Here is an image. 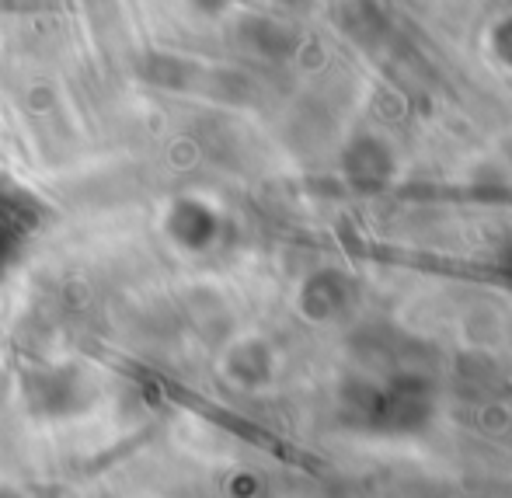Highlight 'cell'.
I'll list each match as a JSON object with an SVG mask.
<instances>
[{
	"mask_svg": "<svg viewBox=\"0 0 512 498\" xmlns=\"http://www.w3.org/2000/svg\"><path fill=\"white\" fill-rule=\"evenodd\" d=\"M495 46H499V53L512 63V18L495 28Z\"/></svg>",
	"mask_w": 512,
	"mask_h": 498,
	"instance_id": "1",
	"label": "cell"
}]
</instances>
